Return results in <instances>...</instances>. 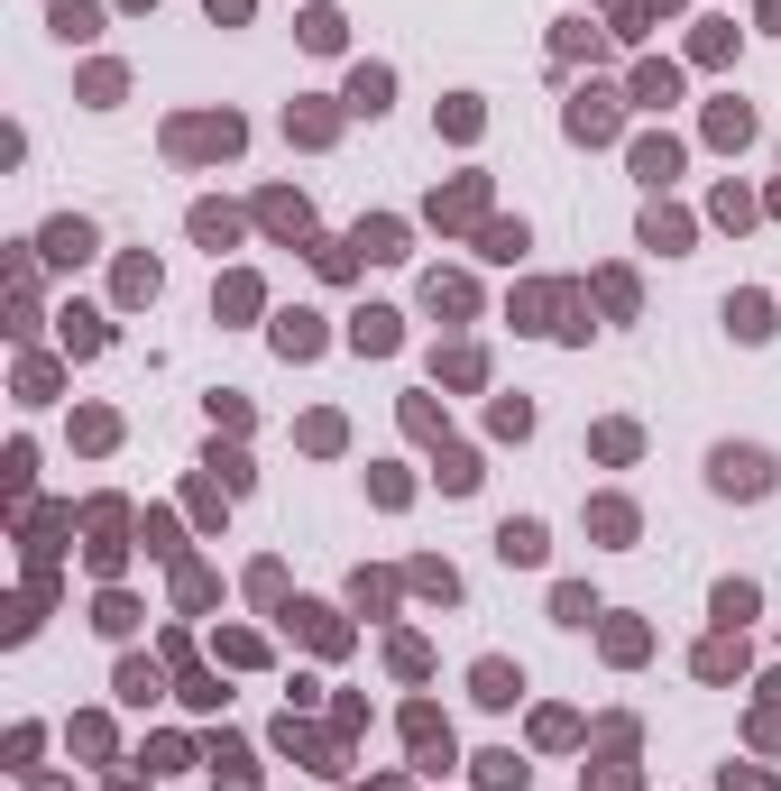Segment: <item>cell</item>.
Masks as SVG:
<instances>
[{
	"label": "cell",
	"mask_w": 781,
	"mask_h": 791,
	"mask_svg": "<svg viewBox=\"0 0 781 791\" xmlns=\"http://www.w3.org/2000/svg\"><path fill=\"white\" fill-rule=\"evenodd\" d=\"M717 488L726 497H763L772 488V461H763V451H717Z\"/></svg>",
	"instance_id": "6da1fadb"
},
{
	"label": "cell",
	"mask_w": 781,
	"mask_h": 791,
	"mask_svg": "<svg viewBox=\"0 0 781 791\" xmlns=\"http://www.w3.org/2000/svg\"><path fill=\"white\" fill-rule=\"evenodd\" d=\"M497 552H506V561H542V525H506Z\"/></svg>",
	"instance_id": "7a4b0ae2"
},
{
	"label": "cell",
	"mask_w": 781,
	"mask_h": 791,
	"mask_svg": "<svg viewBox=\"0 0 781 791\" xmlns=\"http://www.w3.org/2000/svg\"><path fill=\"white\" fill-rule=\"evenodd\" d=\"M479 700H515V672H506V662H479Z\"/></svg>",
	"instance_id": "3957f363"
}]
</instances>
